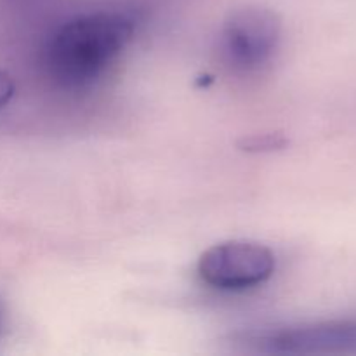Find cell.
Segmentation results:
<instances>
[{
    "label": "cell",
    "mask_w": 356,
    "mask_h": 356,
    "mask_svg": "<svg viewBox=\"0 0 356 356\" xmlns=\"http://www.w3.org/2000/svg\"><path fill=\"white\" fill-rule=\"evenodd\" d=\"M134 23L120 13L76 16L52 33L45 68L56 82L79 87L96 80L131 42Z\"/></svg>",
    "instance_id": "cell-1"
},
{
    "label": "cell",
    "mask_w": 356,
    "mask_h": 356,
    "mask_svg": "<svg viewBox=\"0 0 356 356\" xmlns=\"http://www.w3.org/2000/svg\"><path fill=\"white\" fill-rule=\"evenodd\" d=\"M277 268L275 254L266 245L229 240L212 245L198 259V275L219 291H247L270 280Z\"/></svg>",
    "instance_id": "cell-2"
},
{
    "label": "cell",
    "mask_w": 356,
    "mask_h": 356,
    "mask_svg": "<svg viewBox=\"0 0 356 356\" xmlns=\"http://www.w3.org/2000/svg\"><path fill=\"white\" fill-rule=\"evenodd\" d=\"M282 37V19L275 10L261 6L235 9L221 30V49L232 66L256 70L270 61Z\"/></svg>",
    "instance_id": "cell-3"
},
{
    "label": "cell",
    "mask_w": 356,
    "mask_h": 356,
    "mask_svg": "<svg viewBox=\"0 0 356 356\" xmlns=\"http://www.w3.org/2000/svg\"><path fill=\"white\" fill-rule=\"evenodd\" d=\"M257 343L263 351L277 355H356V318L282 329Z\"/></svg>",
    "instance_id": "cell-4"
},
{
    "label": "cell",
    "mask_w": 356,
    "mask_h": 356,
    "mask_svg": "<svg viewBox=\"0 0 356 356\" xmlns=\"http://www.w3.org/2000/svg\"><path fill=\"white\" fill-rule=\"evenodd\" d=\"M240 146L245 152H273L285 146V139L282 134H256L243 139Z\"/></svg>",
    "instance_id": "cell-5"
},
{
    "label": "cell",
    "mask_w": 356,
    "mask_h": 356,
    "mask_svg": "<svg viewBox=\"0 0 356 356\" xmlns=\"http://www.w3.org/2000/svg\"><path fill=\"white\" fill-rule=\"evenodd\" d=\"M14 96V80L7 72L0 70V110L13 99Z\"/></svg>",
    "instance_id": "cell-6"
}]
</instances>
